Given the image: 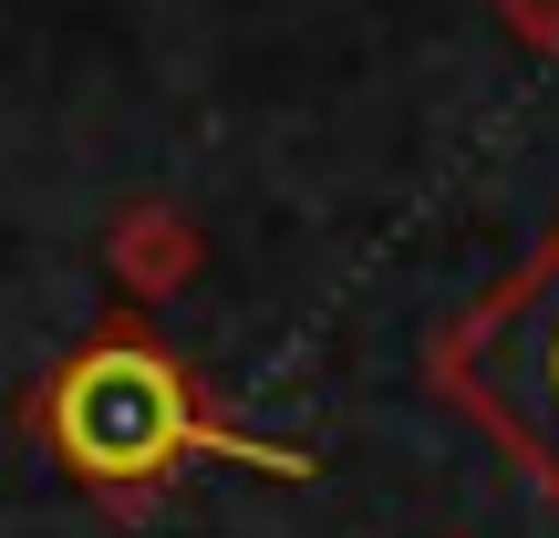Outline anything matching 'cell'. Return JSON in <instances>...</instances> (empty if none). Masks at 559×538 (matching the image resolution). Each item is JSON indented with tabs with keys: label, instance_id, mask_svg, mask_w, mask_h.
I'll return each mask as SVG.
<instances>
[{
	"label": "cell",
	"instance_id": "cell-2",
	"mask_svg": "<svg viewBox=\"0 0 559 538\" xmlns=\"http://www.w3.org/2000/svg\"><path fill=\"white\" fill-rule=\"evenodd\" d=\"M456 383L519 435V456L559 487V249L519 279V300H498V311L477 321Z\"/></svg>",
	"mask_w": 559,
	"mask_h": 538
},
{
	"label": "cell",
	"instance_id": "cell-1",
	"mask_svg": "<svg viewBox=\"0 0 559 538\" xmlns=\"http://www.w3.org/2000/svg\"><path fill=\"white\" fill-rule=\"evenodd\" d=\"M52 435L94 477H145V466L198 445V415H187L177 373L156 352H83L62 373V394H52Z\"/></svg>",
	"mask_w": 559,
	"mask_h": 538
}]
</instances>
